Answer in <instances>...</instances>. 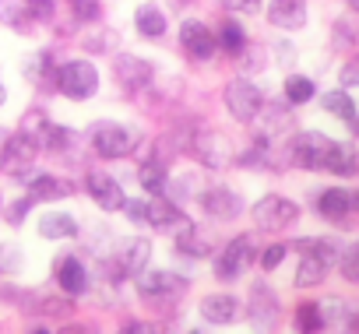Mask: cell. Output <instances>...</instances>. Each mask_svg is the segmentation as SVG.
I'll list each match as a JSON object with an SVG mask.
<instances>
[{
    "mask_svg": "<svg viewBox=\"0 0 359 334\" xmlns=\"http://www.w3.org/2000/svg\"><path fill=\"white\" fill-rule=\"evenodd\" d=\"M81 137H85V148L95 158H102V162H123V158L137 155L141 144H144V130L137 123L109 120V116L106 120H92L81 130Z\"/></svg>",
    "mask_w": 359,
    "mask_h": 334,
    "instance_id": "obj_1",
    "label": "cell"
},
{
    "mask_svg": "<svg viewBox=\"0 0 359 334\" xmlns=\"http://www.w3.org/2000/svg\"><path fill=\"white\" fill-rule=\"evenodd\" d=\"M334 137L317 130V127H303L292 130L282 148H275V169H303V173H324V162L331 151Z\"/></svg>",
    "mask_w": 359,
    "mask_h": 334,
    "instance_id": "obj_2",
    "label": "cell"
},
{
    "mask_svg": "<svg viewBox=\"0 0 359 334\" xmlns=\"http://www.w3.org/2000/svg\"><path fill=\"white\" fill-rule=\"evenodd\" d=\"M102 88V74L92 57H67L57 64L53 74V92L67 102H92Z\"/></svg>",
    "mask_w": 359,
    "mask_h": 334,
    "instance_id": "obj_3",
    "label": "cell"
},
{
    "mask_svg": "<svg viewBox=\"0 0 359 334\" xmlns=\"http://www.w3.org/2000/svg\"><path fill=\"white\" fill-rule=\"evenodd\" d=\"M264 102H268V95H264V88H261L254 78L236 74V78H229V81L222 85V106H226V113H229L236 123H243V127H254V123L261 120Z\"/></svg>",
    "mask_w": 359,
    "mask_h": 334,
    "instance_id": "obj_4",
    "label": "cell"
},
{
    "mask_svg": "<svg viewBox=\"0 0 359 334\" xmlns=\"http://www.w3.org/2000/svg\"><path fill=\"white\" fill-rule=\"evenodd\" d=\"M257 239H254V232H240V236H233L219 253H212V274L219 278V281H236V278H243L254 264H257Z\"/></svg>",
    "mask_w": 359,
    "mask_h": 334,
    "instance_id": "obj_5",
    "label": "cell"
},
{
    "mask_svg": "<svg viewBox=\"0 0 359 334\" xmlns=\"http://www.w3.org/2000/svg\"><path fill=\"white\" fill-rule=\"evenodd\" d=\"M39 151H43V148H39V137H36L32 130L18 127L15 134H4V141H0V173L22 180L32 165H36Z\"/></svg>",
    "mask_w": 359,
    "mask_h": 334,
    "instance_id": "obj_6",
    "label": "cell"
},
{
    "mask_svg": "<svg viewBox=\"0 0 359 334\" xmlns=\"http://www.w3.org/2000/svg\"><path fill=\"white\" fill-rule=\"evenodd\" d=\"M176 46L191 64H212L215 53H219L215 29L205 18H194V15H187L184 22L176 25Z\"/></svg>",
    "mask_w": 359,
    "mask_h": 334,
    "instance_id": "obj_7",
    "label": "cell"
},
{
    "mask_svg": "<svg viewBox=\"0 0 359 334\" xmlns=\"http://www.w3.org/2000/svg\"><path fill=\"white\" fill-rule=\"evenodd\" d=\"M299 215H303V208H299L292 197H285V194H264V197H257L254 208H250V218H254L257 232H285V229H296Z\"/></svg>",
    "mask_w": 359,
    "mask_h": 334,
    "instance_id": "obj_8",
    "label": "cell"
},
{
    "mask_svg": "<svg viewBox=\"0 0 359 334\" xmlns=\"http://www.w3.org/2000/svg\"><path fill=\"white\" fill-rule=\"evenodd\" d=\"M247 320L257 330H275L282 323V295L268 278H254L247 285Z\"/></svg>",
    "mask_w": 359,
    "mask_h": 334,
    "instance_id": "obj_9",
    "label": "cell"
},
{
    "mask_svg": "<svg viewBox=\"0 0 359 334\" xmlns=\"http://www.w3.org/2000/svg\"><path fill=\"white\" fill-rule=\"evenodd\" d=\"M109 71H113V81L123 88V92H148L158 78V67L151 57H137V53H113L109 60Z\"/></svg>",
    "mask_w": 359,
    "mask_h": 334,
    "instance_id": "obj_10",
    "label": "cell"
},
{
    "mask_svg": "<svg viewBox=\"0 0 359 334\" xmlns=\"http://www.w3.org/2000/svg\"><path fill=\"white\" fill-rule=\"evenodd\" d=\"M198 208H201V215H205L208 222H215V225L236 222V218L247 211L243 194H240V190H233V187H226V183L205 187V190L198 194Z\"/></svg>",
    "mask_w": 359,
    "mask_h": 334,
    "instance_id": "obj_11",
    "label": "cell"
},
{
    "mask_svg": "<svg viewBox=\"0 0 359 334\" xmlns=\"http://www.w3.org/2000/svg\"><path fill=\"white\" fill-rule=\"evenodd\" d=\"M81 190H85L88 201H92L99 211H106V215L123 211V204H127V190H123V183H120L113 173H106V169H88L85 180H81Z\"/></svg>",
    "mask_w": 359,
    "mask_h": 334,
    "instance_id": "obj_12",
    "label": "cell"
},
{
    "mask_svg": "<svg viewBox=\"0 0 359 334\" xmlns=\"http://www.w3.org/2000/svg\"><path fill=\"white\" fill-rule=\"evenodd\" d=\"M310 211L327 225H345L352 218V187H320L310 194Z\"/></svg>",
    "mask_w": 359,
    "mask_h": 334,
    "instance_id": "obj_13",
    "label": "cell"
},
{
    "mask_svg": "<svg viewBox=\"0 0 359 334\" xmlns=\"http://www.w3.org/2000/svg\"><path fill=\"white\" fill-rule=\"evenodd\" d=\"M191 155L198 158V165H205V169H226V165L236 158L233 155V141L222 130H208V127H201L194 134Z\"/></svg>",
    "mask_w": 359,
    "mask_h": 334,
    "instance_id": "obj_14",
    "label": "cell"
},
{
    "mask_svg": "<svg viewBox=\"0 0 359 334\" xmlns=\"http://www.w3.org/2000/svg\"><path fill=\"white\" fill-rule=\"evenodd\" d=\"M134 288L148 302H169V299H180L187 292V278L176 271H141L134 278Z\"/></svg>",
    "mask_w": 359,
    "mask_h": 334,
    "instance_id": "obj_15",
    "label": "cell"
},
{
    "mask_svg": "<svg viewBox=\"0 0 359 334\" xmlns=\"http://www.w3.org/2000/svg\"><path fill=\"white\" fill-rule=\"evenodd\" d=\"M264 22L282 32V36H296L310 25V4L306 0H268L264 4Z\"/></svg>",
    "mask_w": 359,
    "mask_h": 334,
    "instance_id": "obj_16",
    "label": "cell"
},
{
    "mask_svg": "<svg viewBox=\"0 0 359 334\" xmlns=\"http://www.w3.org/2000/svg\"><path fill=\"white\" fill-rule=\"evenodd\" d=\"M53 281H57L60 292H67L74 299H81V295L92 292V271L81 260V253H60L53 260Z\"/></svg>",
    "mask_w": 359,
    "mask_h": 334,
    "instance_id": "obj_17",
    "label": "cell"
},
{
    "mask_svg": "<svg viewBox=\"0 0 359 334\" xmlns=\"http://www.w3.org/2000/svg\"><path fill=\"white\" fill-rule=\"evenodd\" d=\"M22 187H25V194L36 197V204L39 201H67L78 190L67 176H57V173H46V169H29L22 176Z\"/></svg>",
    "mask_w": 359,
    "mask_h": 334,
    "instance_id": "obj_18",
    "label": "cell"
},
{
    "mask_svg": "<svg viewBox=\"0 0 359 334\" xmlns=\"http://www.w3.org/2000/svg\"><path fill=\"white\" fill-rule=\"evenodd\" d=\"M243 313V302L233 295V292H208V295H201V302H198V316L208 323V327H229L236 316Z\"/></svg>",
    "mask_w": 359,
    "mask_h": 334,
    "instance_id": "obj_19",
    "label": "cell"
},
{
    "mask_svg": "<svg viewBox=\"0 0 359 334\" xmlns=\"http://www.w3.org/2000/svg\"><path fill=\"white\" fill-rule=\"evenodd\" d=\"M22 302H25V313L29 316H53V320H60V316H71L74 313V295H67V292H50V288H32L29 295H22Z\"/></svg>",
    "mask_w": 359,
    "mask_h": 334,
    "instance_id": "obj_20",
    "label": "cell"
},
{
    "mask_svg": "<svg viewBox=\"0 0 359 334\" xmlns=\"http://www.w3.org/2000/svg\"><path fill=\"white\" fill-rule=\"evenodd\" d=\"M36 232L46 243H67V239L81 236V222L71 211H64V208H50V211H43L36 218Z\"/></svg>",
    "mask_w": 359,
    "mask_h": 334,
    "instance_id": "obj_21",
    "label": "cell"
},
{
    "mask_svg": "<svg viewBox=\"0 0 359 334\" xmlns=\"http://www.w3.org/2000/svg\"><path fill=\"white\" fill-rule=\"evenodd\" d=\"M130 29L144 43H162L165 32H169V15L158 4H151V0H144V4H137L134 15H130Z\"/></svg>",
    "mask_w": 359,
    "mask_h": 334,
    "instance_id": "obj_22",
    "label": "cell"
},
{
    "mask_svg": "<svg viewBox=\"0 0 359 334\" xmlns=\"http://www.w3.org/2000/svg\"><path fill=\"white\" fill-rule=\"evenodd\" d=\"M172 250H176V257H184V260H208L215 253L212 239L194 222H180L172 229Z\"/></svg>",
    "mask_w": 359,
    "mask_h": 334,
    "instance_id": "obj_23",
    "label": "cell"
},
{
    "mask_svg": "<svg viewBox=\"0 0 359 334\" xmlns=\"http://www.w3.org/2000/svg\"><path fill=\"white\" fill-rule=\"evenodd\" d=\"M113 253L120 257L127 278H137V274L148 271V264H151V239H144V236H127V239L113 243Z\"/></svg>",
    "mask_w": 359,
    "mask_h": 334,
    "instance_id": "obj_24",
    "label": "cell"
},
{
    "mask_svg": "<svg viewBox=\"0 0 359 334\" xmlns=\"http://www.w3.org/2000/svg\"><path fill=\"white\" fill-rule=\"evenodd\" d=\"M57 53L53 50H36L29 57H22V78L36 88H46L53 92V74H57Z\"/></svg>",
    "mask_w": 359,
    "mask_h": 334,
    "instance_id": "obj_25",
    "label": "cell"
},
{
    "mask_svg": "<svg viewBox=\"0 0 359 334\" xmlns=\"http://www.w3.org/2000/svg\"><path fill=\"white\" fill-rule=\"evenodd\" d=\"M331 271H334V264H331L327 257H320V253H299L296 271H292V285L303 288V292H306V288H320Z\"/></svg>",
    "mask_w": 359,
    "mask_h": 334,
    "instance_id": "obj_26",
    "label": "cell"
},
{
    "mask_svg": "<svg viewBox=\"0 0 359 334\" xmlns=\"http://www.w3.org/2000/svg\"><path fill=\"white\" fill-rule=\"evenodd\" d=\"M36 137H39V148L50 151V155H71V148L85 144V137H81L78 130H71V127H64V123H57V120H46Z\"/></svg>",
    "mask_w": 359,
    "mask_h": 334,
    "instance_id": "obj_27",
    "label": "cell"
},
{
    "mask_svg": "<svg viewBox=\"0 0 359 334\" xmlns=\"http://www.w3.org/2000/svg\"><path fill=\"white\" fill-rule=\"evenodd\" d=\"M180 222H187L184 211H180V201H172L169 194H155V197H148L144 225H151V229H158V232H172Z\"/></svg>",
    "mask_w": 359,
    "mask_h": 334,
    "instance_id": "obj_28",
    "label": "cell"
},
{
    "mask_svg": "<svg viewBox=\"0 0 359 334\" xmlns=\"http://www.w3.org/2000/svg\"><path fill=\"white\" fill-rule=\"evenodd\" d=\"M317 102H320L324 116H331V120H338V123H348V120L359 113L355 95H352L348 88H341V85H334V88L320 92V95H317Z\"/></svg>",
    "mask_w": 359,
    "mask_h": 334,
    "instance_id": "obj_29",
    "label": "cell"
},
{
    "mask_svg": "<svg viewBox=\"0 0 359 334\" xmlns=\"http://www.w3.org/2000/svg\"><path fill=\"white\" fill-rule=\"evenodd\" d=\"M292 123H296V109L285 99H278V102H264L257 130H264L268 137H278V134H292Z\"/></svg>",
    "mask_w": 359,
    "mask_h": 334,
    "instance_id": "obj_30",
    "label": "cell"
},
{
    "mask_svg": "<svg viewBox=\"0 0 359 334\" xmlns=\"http://www.w3.org/2000/svg\"><path fill=\"white\" fill-rule=\"evenodd\" d=\"M215 39H219V53H226V57H233V60L250 46V32L243 29V22H240L236 15H226V18H222V25L215 29Z\"/></svg>",
    "mask_w": 359,
    "mask_h": 334,
    "instance_id": "obj_31",
    "label": "cell"
},
{
    "mask_svg": "<svg viewBox=\"0 0 359 334\" xmlns=\"http://www.w3.org/2000/svg\"><path fill=\"white\" fill-rule=\"evenodd\" d=\"M317 95H320V92H317V78H310V74H299V71H289V74L282 78V99H285L292 109H303V106H310Z\"/></svg>",
    "mask_w": 359,
    "mask_h": 334,
    "instance_id": "obj_32",
    "label": "cell"
},
{
    "mask_svg": "<svg viewBox=\"0 0 359 334\" xmlns=\"http://www.w3.org/2000/svg\"><path fill=\"white\" fill-rule=\"evenodd\" d=\"M137 183H141V190L148 197L165 194V187H169V165L162 158H155V155H144L141 165H137Z\"/></svg>",
    "mask_w": 359,
    "mask_h": 334,
    "instance_id": "obj_33",
    "label": "cell"
},
{
    "mask_svg": "<svg viewBox=\"0 0 359 334\" xmlns=\"http://www.w3.org/2000/svg\"><path fill=\"white\" fill-rule=\"evenodd\" d=\"M0 25L11 29L15 36H29L32 18L25 11V0H0Z\"/></svg>",
    "mask_w": 359,
    "mask_h": 334,
    "instance_id": "obj_34",
    "label": "cell"
},
{
    "mask_svg": "<svg viewBox=\"0 0 359 334\" xmlns=\"http://www.w3.org/2000/svg\"><path fill=\"white\" fill-rule=\"evenodd\" d=\"M292 327L310 334V330H327V320H324V309H320V299H310V302H299L296 313H292Z\"/></svg>",
    "mask_w": 359,
    "mask_h": 334,
    "instance_id": "obj_35",
    "label": "cell"
},
{
    "mask_svg": "<svg viewBox=\"0 0 359 334\" xmlns=\"http://www.w3.org/2000/svg\"><path fill=\"white\" fill-rule=\"evenodd\" d=\"M331 50H338V53L359 50V22H352V18L331 22Z\"/></svg>",
    "mask_w": 359,
    "mask_h": 334,
    "instance_id": "obj_36",
    "label": "cell"
},
{
    "mask_svg": "<svg viewBox=\"0 0 359 334\" xmlns=\"http://www.w3.org/2000/svg\"><path fill=\"white\" fill-rule=\"evenodd\" d=\"M338 278L348 281V285H359V239H348L341 243V253H338V264H334Z\"/></svg>",
    "mask_w": 359,
    "mask_h": 334,
    "instance_id": "obj_37",
    "label": "cell"
},
{
    "mask_svg": "<svg viewBox=\"0 0 359 334\" xmlns=\"http://www.w3.org/2000/svg\"><path fill=\"white\" fill-rule=\"evenodd\" d=\"M32 208H36V197H32V194H22V197L4 201V211H0V218H4L11 229H18V225H25V218H29Z\"/></svg>",
    "mask_w": 359,
    "mask_h": 334,
    "instance_id": "obj_38",
    "label": "cell"
},
{
    "mask_svg": "<svg viewBox=\"0 0 359 334\" xmlns=\"http://www.w3.org/2000/svg\"><path fill=\"white\" fill-rule=\"evenodd\" d=\"M71 18L78 25H99L102 22V0H64Z\"/></svg>",
    "mask_w": 359,
    "mask_h": 334,
    "instance_id": "obj_39",
    "label": "cell"
},
{
    "mask_svg": "<svg viewBox=\"0 0 359 334\" xmlns=\"http://www.w3.org/2000/svg\"><path fill=\"white\" fill-rule=\"evenodd\" d=\"M236 67H240L243 78H254V74H261V71L268 67V53H264L261 46H247V50L236 57Z\"/></svg>",
    "mask_w": 359,
    "mask_h": 334,
    "instance_id": "obj_40",
    "label": "cell"
},
{
    "mask_svg": "<svg viewBox=\"0 0 359 334\" xmlns=\"http://www.w3.org/2000/svg\"><path fill=\"white\" fill-rule=\"evenodd\" d=\"M289 243H268L261 253H257V267L264 271V274H271V271H278L282 264H285V257H289Z\"/></svg>",
    "mask_w": 359,
    "mask_h": 334,
    "instance_id": "obj_41",
    "label": "cell"
},
{
    "mask_svg": "<svg viewBox=\"0 0 359 334\" xmlns=\"http://www.w3.org/2000/svg\"><path fill=\"white\" fill-rule=\"evenodd\" d=\"M25 11H29L32 25H53L60 4H57V0H25Z\"/></svg>",
    "mask_w": 359,
    "mask_h": 334,
    "instance_id": "obj_42",
    "label": "cell"
},
{
    "mask_svg": "<svg viewBox=\"0 0 359 334\" xmlns=\"http://www.w3.org/2000/svg\"><path fill=\"white\" fill-rule=\"evenodd\" d=\"M25 253L15 246V243H0V274H18L25 271Z\"/></svg>",
    "mask_w": 359,
    "mask_h": 334,
    "instance_id": "obj_43",
    "label": "cell"
},
{
    "mask_svg": "<svg viewBox=\"0 0 359 334\" xmlns=\"http://www.w3.org/2000/svg\"><path fill=\"white\" fill-rule=\"evenodd\" d=\"M226 15H236V18H257L264 15V4L268 0H219Z\"/></svg>",
    "mask_w": 359,
    "mask_h": 334,
    "instance_id": "obj_44",
    "label": "cell"
},
{
    "mask_svg": "<svg viewBox=\"0 0 359 334\" xmlns=\"http://www.w3.org/2000/svg\"><path fill=\"white\" fill-rule=\"evenodd\" d=\"M338 85L341 88H359V50H352V53H345V60H341V67H338Z\"/></svg>",
    "mask_w": 359,
    "mask_h": 334,
    "instance_id": "obj_45",
    "label": "cell"
},
{
    "mask_svg": "<svg viewBox=\"0 0 359 334\" xmlns=\"http://www.w3.org/2000/svg\"><path fill=\"white\" fill-rule=\"evenodd\" d=\"M271 57H275V64H282V67H296V60H299V50H296L292 36H282V39H275V43H271Z\"/></svg>",
    "mask_w": 359,
    "mask_h": 334,
    "instance_id": "obj_46",
    "label": "cell"
},
{
    "mask_svg": "<svg viewBox=\"0 0 359 334\" xmlns=\"http://www.w3.org/2000/svg\"><path fill=\"white\" fill-rule=\"evenodd\" d=\"M85 57H102V53H113L109 46V32L106 29H95V32H85Z\"/></svg>",
    "mask_w": 359,
    "mask_h": 334,
    "instance_id": "obj_47",
    "label": "cell"
},
{
    "mask_svg": "<svg viewBox=\"0 0 359 334\" xmlns=\"http://www.w3.org/2000/svg\"><path fill=\"white\" fill-rule=\"evenodd\" d=\"M320 309H324L327 327H341V316H345V299H341V295H327V299H320Z\"/></svg>",
    "mask_w": 359,
    "mask_h": 334,
    "instance_id": "obj_48",
    "label": "cell"
},
{
    "mask_svg": "<svg viewBox=\"0 0 359 334\" xmlns=\"http://www.w3.org/2000/svg\"><path fill=\"white\" fill-rule=\"evenodd\" d=\"M123 215H127V222H130V225H144L148 201H141V197H127V204H123Z\"/></svg>",
    "mask_w": 359,
    "mask_h": 334,
    "instance_id": "obj_49",
    "label": "cell"
},
{
    "mask_svg": "<svg viewBox=\"0 0 359 334\" xmlns=\"http://www.w3.org/2000/svg\"><path fill=\"white\" fill-rule=\"evenodd\" d=\"M341 330H352V334H359V295H355V299H345V316H341Z\"/></svg>",
    "mask_w": 359,
    "mask_h": 334,
    "instance_id": "obj_50",
    "label": "cell"
},
{
    "mask_svg": "<svg viewBox=\"0 0 359 334\" xmlns=\"http://www.w3.org/2000/svg\"><path fill=\"white\" fill-rule=\"evenodd\" d=\"M165 4H169V11H187V8L198 4V0H165Z\"/></svg>",
    "mask_w": 359,
    "mask_h": 334,
    "instance_id": "obj_51",
    "label": "cell"
},
{
    "mask_svg": "<svg viewBox=\"0 0 359 334\" xmlns=\"http://www.w3.org/2000/svg\"><path fill=\"white\" fill-rule=\"evenodd\" d=\"M345 127H348V137H352V141H359V113H355V116H352Z\"/></svg>",
    "mask_w": 359,
    "mask_h": 334,
    "instance_id": "obj_52",
    "label": "cell"
},
{
    "mask_svg": "<svg viewBox=\"0 0 359 334\" xmlns=\"http://www.w3.org/2000/svg\"><path fill=\"white\" fill-rule=\"evenodd\" d=\"M144 327H148V323H141V320H127V323H123V330H144Z\"/></svg>",
    "mask_w": 359,
    "mask_h": 334,
    "instance_id": "obj_53",
    "label": "cell"
},
{
    "mask_svg": "<svg viewBox=\"0 0 359 334\" xmlns=\"http://www.w3.org/2000/svg\"><path fill=\"white\" fill-rule=\"evenodd\" d=\"M345 8H348V15H355V18H359V0H345Z\"/></svg>",
    "mask_w": 359,
    "mask_h": 334,
    "instance_id": "obj_54",
    "label": "cell"
},
{
    "mask_svg": "<svg viewBox=\"0 0 359 334\" xmlns=\"http://www.w3.org/2000/svg\"><path fill=\"white\" fill-rule=\"evenodd\" d=\"M0 106H8V85H4V78H0Z\"/></svg>",
    "mask_w": 359,
    "mask_h": 334,
    "instance_id": "obj_55",
    "label": "cell"
},
{
    "mask_svg": "<svg viewBox=\"0 0 359 334\" xmlns=\"http://www.w3.org/2000/svg\"><path fill=\"white\" fill-rule=\"evenodd\" d=\"M0 211H4V197H0Z\"/></svg>",
    "mask_w": 359,
    "mask_h": 334,
    "instance_id": "obj_56",
    "label": "cell"
},
{
    "mask_svg": "<svg viewBox=\"0 0 359 334\" xmlns=\"http://www.w3.org/2000/svg\"><path fill=\"white\" fill-rule=\"evenodd\" d=\"M0 141H4V130H0Z\"/></svg>",
    "mask_w": 359,
    "mask_h": 334,
    "instance_id": "obj_57",
    "label": "cell"
},
{
    "mask_svg": "<svg viewBox=\"0 0 359 334\" xmlns=\"http://www.w3.org/2000/svg\"><path fill=\"white\" fill-rule=\"evenodd\" d=\"M355 176H359V165H355Z\"/></svg>",
    "mask_w": 359,
    "mask_h": 334,
    "instance_id": "obj_58",
    "label": "cell"
}]
</instances>
